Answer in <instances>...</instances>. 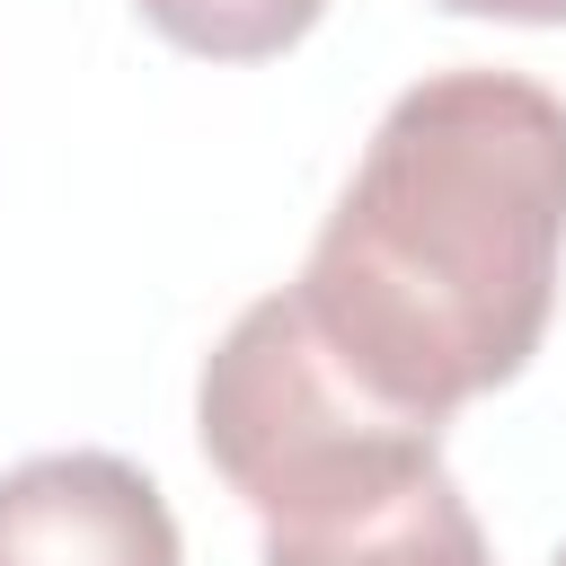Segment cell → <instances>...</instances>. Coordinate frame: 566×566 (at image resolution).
I'll use <instances>...</instances> for the list:
<instances>
[{"instance_id": "obj_2", "label": "cell", "mask_w": 566, "mask_h": 566, "mask_svg": "<svg viewBox=\"0 0 566 566\" xmlns=\"http://www.w3.org/2000/svg\"><path fill=\"white\" fill-rule=\"evenodd\" d=\"M195 433L265 531L380 504L442 469V424L363 389L292 292H265L221 327L195 380Z\"/></svg>"}, {"instance_id": "obj_1", "label": "cell", "mask_w": 566, "mask_h": 566, "mask_svg": "<svg viewBox=\"0 0 566 566\" xmlns=\"http://www.w3.org/2000/svg\"><path fill=\"white\" fill-rule=\"evenodd\" d=\"M566 265V97L522 71H424L371 124L292 301L336 363L451 424L522 380Z\"/></svg>"}, {"instance_id": "obj_5", "label": "cell", "mask_w": 566, "mask_h": 566, "mask_svg": "<svg viewBox=\"0 0 566 566\" xmlns=\"http://www.w3.org/2000/svg\"><path fill=\"white\" fill-rule=\"evenodd\" d=\"M177 53H203V62H274L292 53L327 0H133Z\"/></svg>"}, {"instance_id": "obj_4", "label": "cell", "mask_w": 566, "mask_h": 566, "mask_svg": "<svg viewBox=\"0 0 566 566\" xmlns=\"http://www.w3.org/2000/svg\"><path fill=\"white\" fill-rule=\"evenodd\" d=\"M256 566H495V548H486L460 478L433 469V478H416V486H398L380 504L265 531Z\"/></svg>"}, {"instance_id": "obj_3", "label": "cell", "mask_w": 566, "mask_h": 566, "mask_svg": "<svg viewBox=\"0 0 566 566\" xmlns=\"http://www.w3.org/2000/svg\"><path fill=\"white\" fill-rule=\"evenodd\" d=\"M0 566H186V539L124 451H35L0 469Z\"/></svg>"}, {"instance_id": "obj_6", "label": "cell", "mask_w": 566, "mask_h": 566, "mask_svg": "<svg viewBox=\"0 0 566 566\" xmlns=\"http://www.w3.org/2000/svg\"><path fill=\"white\" fill-rule=\"evenodd\" d=\"M451 18H504V27H566V0H433Z\"/></svg>"}, {"instance_id": "obj_7", "label": "cell", "mask_w": 566, "mask_h": 566, "mask_svg": "<svg viewBox=\"0 0 566 566\" xmlns=\"http://www.w3.org/2000/svg\"><path fill=\"white\" fill-rule=\"evenodd\" d=\"M548 566H566V548H557V557H548Z\"/></svg>"}]
</instances>
